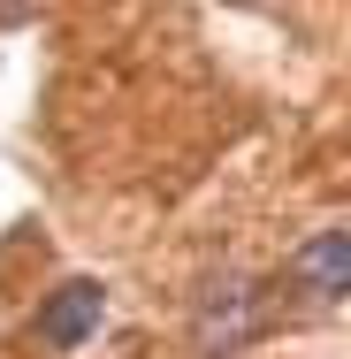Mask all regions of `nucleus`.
<instances>
[{
  "mask_svg": "<svg viewBox=\"0 0 351 359\" xmlns=\"http://www.w3.org/2000/svg\"><path fill=\"white\" fill-rule=\"evenodd\" d=\"M252 329H260V306H252V283H214L207 298H199V313H191V344H199V359H229L252 344Z\"/></svg>",
  "mask_w": 351,
  "mask_h": 359,
  "instance_id": "f257e3e1",
  "label": "nucleus"
},
{
  "mask_svg": "<svg viewBox=\"0 0 351 359\" xmlns=\"http://www.w3.org/2000/svg\"><path fill=\"white\" fill-rule=\"evenodd\" d=\"M282 283L298 298H351V229H313L282 260Z\"/></svg>",
  "mask_w": 351,
  "mask_h": 359,
  "instance_id": "f03ea898",
  "label": "nucleus"
},
{
  "mask_svg": "<svg viewBox=\"0 0 351 359\" xmlns=\"http://www.w3.org/2000/svg\"><path fill=\"white\" fill-rule=\"evenodd\" d=\"M99 313H107V283L76 276V283H62L39 306V344H46V352H76V344L99 329Z\"/></svg>",
  "mask_w": 351,
  "mask_h": 359,
  "instance_id": "7ed1b4c3",
  "label": "nucleus"
}]
</instances>
